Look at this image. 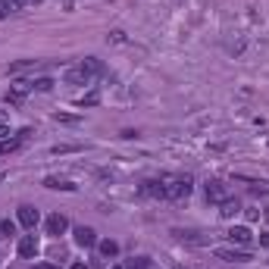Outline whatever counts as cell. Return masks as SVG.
Returning <instances> with one entry per match:
<instances>
[{
  "instance_id": "cell-17",
  "label": "cell",
  "mask_w": 269,
  "mask_h": 269,
  "mask_svg": "<svg viewBox=\"0 0 269 269\" xmlns=\"http://www.w3.org/2000/svg\"><path fill=\"white\" fill-rule=\"evenodd\" d=\"M50 88H53V79H31V91H50Z\"/></svg>"
},
{
  "instance_id": "cell-14",
  "label": "cell",
  "mask_w": 269,
  "mask_h": 269,
  "mask_svg": "<svg viewBox=\"0 0 269 269\" xmlns=\"http://www.w3.org/2000/svg\"><path fill=\"white\" fill-rule=\"evenodd\" d=\"M44 185H47L50 191H75V185H72V182H66V178H57V175L44 178Z\"/></svg>"
},
{
  "instance_id": "cell-3",
  "label": "cell",
  "mask_w": 269,
  "mask_h": 269,
  "mask_svg": "<svg viewBox=\"0 0 269 269\" xmlns=\"http://www.w3.org/2000/svg\"><path fill=\"white\" fill-rule=\"evenodd\" d=\"M213 254H216L219 260H225V263H250L247 250H235V247H216Z\"/></svg>"
},
{
  "instance_id": "cell-9",
  "label": "cell",
  "mask_w": 269,
  "mask_h": 269,
  "mask_svg": "<svg viewBox=\"0 0 269 269\" xmlns=\"http://www.w3.org/2000/svg\"><path fill=\"white\" fill-rule=\"evenodd\" d=\"M41 222V213L38 210H34V207H19V225H25V228H31L34 232V225H38Z\"/></svg>"
},
{
  "instance_id": "cell-2",
  "label": "cell",
  "mask_w": 269,
  "mask_h": 269,
  "mask_svg": "<svg viewBox=\"0 0 269 269\" xmlns=\"http://www.w3.org/2000/svg\"><path fill=\"white\" fill-rule=\"evenodd\" d=\"M160 185H163V201H185V197H191L194 185L188 175H160Z\"/></svg>"
},
{
  "instance_id": "cell-15",
  "label": "cell",
  "mask_w": 269,
  "mask_h": 269,
  "mask_svg": "<svg viewBox=\"0 0 269 269\" xmlns=\"http://www.w3.org/2000/svg\"><path fill=\"white\" fill-rule=\"evenodd\" d=\"M34 66H38V60H19V63H10L7 72L10 75H19V72H25V69H34Z\"/></svg>"
},
{
  "instance_id": "cell-5",
  "label": "cell",
  "mask_w": 269,
  "mask_h": 269,
  "mask_svg": "<svg viewBox=\"0 0 269 269\" xmlns=\"http://www.w3.org/2000/svg\"><path fill=\"white\" fill-rule=\"evenodd\" d=\"M44 228H47V235H53V238H60L63 232L69 228V219L63 216V213H53V216H47V222H44Z\"/></svg>"
},
{
  "instance_id": "cell-18",
  "label": "cell",
  "mask_w": 269,
  "mask_h": 269,
  "mask_svg": "<svg viewBox=\"0 0 269 269\" xmlns=\"http://www.w3.org/2000/svg\"><path fill=\"white\" fill-rule=\"evenodd\" d=\"M97 100H100V94H97V91H88V94H85V97H79L75 103H79V106H94Z\"/></svg>"
},
{
  "instance_id": "cell-27",
  "label": "cell",
  "mask_w": 269,
  "mask_h": 269,
  "mask_svg": "<svg viewBox=\"0 0 269 269\" xmlns=\"http://www.w3.org/2000/svg\"><path fill=\"white\" fill-rule=\"evenodd\" d=\"M72 269H88V266H85L82 260H75V263H72Z\"/></svg>"
},
{
  "instance_id": "cell-19",
  "label": "cell",
  "mask_w": 269,
  "mask_h": 269,
  "mask_svg": "<svg viewBox=\"0 0 269 269\" xmlns=\"http://www.w3.org/2000/svg\"><path fill=\"white\" fill-rule=\"evenodd\" d=\"M38 4H44V0H10L13 10H25V7H38Z\"/></svg>"
},
{
  "instance_id": "cell-7",
  "label": "cell",
  "mask_w": 269,
  "mask_h": 269,
  "mask_svg": "<svg viewBox=\"0 0 269 269\" xmlns=\"http://www.w3.org/2000/svg\"><path fill=\"white\" fill-rule=\"evenodd\" d=\"M72 235H75V244H82V247H94L97 244V235H94L91 225H75Z\"/></svg>"
},
{
  "instance_id": "cell-25",
  "label": "cell",
  "mask_w": 269,
  "mask_h": 269,
  "mask_svg": "<svg viewBox=\"0 0 269 269\" xmlns=\"http://www.w3.org/2000/svg\"><path fill=\"white\" fill-rule=\"evenodd\" d=\"M129 269H147V260H132Z\"/></svg>"
},
{
  "instance_id": "cell-22",
  "label": "cell",
  "mask_w": 269,
  "mask_h": 269,
  "mask_svg": "<svg viewBox=\"0 0 269 269\" xmlns=\"http://www.w3.org/2000/svg\"><path fill=\"white\" fill-rule=\"evenodd\" d=\"M10 13H16V10L10 7V0H0V19H7Z\"/></svg>"
},
{
  "instance_id": "cell-8",
  "label": "cell",
  "mask_w": 269,
  "mask_h": 269,
  "mask_svg": "<svg viewBox=\"0 0 269 269\" xmlns=\"http://www.w3.org/2000/svg\"><path fill=\"white\" fill-rule=\"evenodd\" d=\"M225 197H228V191H225V185L219 182V178L207 182V201H210V204H222Z\"/></svg>"
},
{
  "instance_id": "cell-23",
  "label": "cell",
  "mask_w": 269,
  "mask_h": 269,
  "mask_svg": "<svg viewBox=\"0 0 269 269\" xmlns=\"http://www.w3.org/2000/svg\"><path fill=\"white\" fill-rule=\"evenodd\" d=\"M7 135H10V122H7V119H0V141H4Z\"/></svg>"
},
{
  "instance_id": "cell-6",
  "label": "cell",
  "mask_w": 269,
  "mask_h": 269,
  "mask_svg": "<svg viewBox=\"0 0 269 269\" xmlns=\"http://www.w3.org/2000/svg\"><path fill=\"white\" fill-rule=\"evenodd\" d=\"M28 91H31V82H16L10 91H7V97H4V100H7V103H13V106H19V103L25 100V94H28Z\"/></svg>"
},
{
  "instance_id": "cell-11",
  "label": "cell",
  "mask_w": 269,
  "mask_h": 269,
  "mask_svg": "<svg viewBox=\"0 0 269 269\" xmlns=\"http://www.w3.org/2000/svg\"><path fill=\"white\" fill-rule=\"evenodd\" d=\"M250 238H254V232H250L247 225H232L228 228V241L232 244H250Z\"/></svg>"
},
{
  "instance_id": "cell-4",
  "label": "cell",
  "mask_w": 269,
  "mask_h": 269,
  "mask_svg": "<svg viewBox=\"0 0 269 269\" xmlns=\"http://www.w3.org/2000/svg\"><path fill=\"white\" fill-rule=\"evenodd\" d=\"M28 138H31V129H22L16 138H4V141H0V153H13V150H19Z\"/></svg>"
},
{
  "instance_id": "cell-26",
  "label": "cell",
  "mask_w": 269,
  "mask_h": 269,
  "mask_svg": "<svg viewBox=\"0 0 269 269\" xmlns=\"http://www.w3.org/2000/svg\"><path fill=\"white\" fill-rule=\"evenodd\" d=\"M31 269H60V266H50V263H34Z\"/></svg>"
},
{
  "instance_id": "cell-21",
  "label": "cell",
  "mask_w": 269,
  "mask_h": 269,
  "mask_svg": "<svg viewBox=\"0 0 269 269\" xmlns=\"http://www.w3.org/2000/svg\"><path fill=\"white\" fill-rule=\"evenodd\" d=\"M79 150V144H57V147H50V153L57 157V153H75Z\"/></svg>"
},
{
  "instance_id": "cell-28",
  "label": "cell",
  "mask_w": 269,
  "mask_h": 269,
  "mask_svg": "<svg viewBox=\"0 0 269 269\" xmlns=\"http://www.w3.org/2000/svg\"><path fill=\"white\" fill-rule=\"evenodd\" d=\"M113 269H122V266H113Z\"/></svg>"
},
{
  "instance_id": "cell-16",
  "label": "cell",
  "mask_w": 269,
  "mask_h": 269,
  "mask_svg": "<svg viewBox=\"0 0 269 269\" xmlns=\"http://www.w3.org/2000/svg\"><path fill=\"white\" fill-rule=\"evenodd\" d=\"M97 250H100L103 257H116V254H119V244H116L113 238H106V241H97Z\"/></svg>"
},
{
  "instance_id": "cell-1",
  "label": "cell",
  "mask_w": 269,
  "mask_h": 269,
  "mask_svg": "<svg viewBox=\"0 0 269 269\" xmlns=\"http://www.w3.org/2000/svg\"><path fill=\"white\" fill-rule=\"evenodd\" d=\"M97 75H103V63L97 57H85L79 66L66 69V82L69 85H91Z\"/></svg>"
},
{
  "instance_id": "cell-20",
  "label": "cell",
  "mask_w": 269,
  "mask_h": 269,
  "mask_svg": "<svg viewBox=\"0 0 269 269\" xmlns=\"http://www.w3.org/2000/svg\"><path fill=\"white\" fill-rule=\"evenodd\" d=\"M10 235H16V222L4 219V222H0V238H10Z\"/></svg>"
},
{
  "instance_id": "cell-13",
  "label": "cell",
  "mask_w": 269,
  "mask_h": 269,
  "mask_svg": "<svg viewBox=\"0 0 269 269\" xmlns=\"http://www.w3.org/2000/svg\"><path fill=\"white\" fill-rule=\"evenodd\" d=\"M141 194H144V197H160V201H163V185H160V178L144 182V185H141Z\"/></svg>"
},
{
  "instance_id": "cell-12",
  "label": "cell",
  "mask_w": 269,
  "mask_h": 269,
  "mask_svg": "<svg viewBox=\"0 0 269 269\" xmlns=\"http://www.w3.org/2000/svg\"><path fill=\"white\" fill-rule=\"evenodd\" d=\"M238 210H241V204L235 201V197H225V201L219 204V216H222V219H232Z\"/></svg>"
},
{
  "instance_id": "cell-10",
  "label": "cell",
  "mask_w": 269,
  "mask_h": 269,
  "mask_svg": "<svg viewBox=\"0 0 269 269\" xmlns=\"http://www.w3.org/2000/svg\"><path fill=\"white\" fill-rule=\"evenodd\" d=\"M34 254H38V238H34V235H22L19 238V257L34 260Z\"/></svg>"
},
{
  "instance_id": "cell-24",
  "label": "cell",
  "mask_w": 269,
  "mask_h": 269,
  "mask_svg": "<svg viewBox=\"0 0 269 269\" xmlns=\"http://www.w3.org/2000/svg\"><path fill=\"white\" fill-rule=\"evenodd\" d=\"M53 119H57V122H79V116H66V113H57Z\"/></svg>"
}]
</instances>
